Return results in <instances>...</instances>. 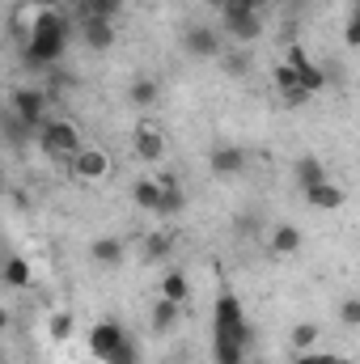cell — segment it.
<instances>
[{"instance_id": "1", "label": "cell", "mask_w": 360, "mask_h": 364, "mask_svg": "<svg viewBox=\"0 0 360 364\" xmlns=\"http://www.w3.org/2000/svg\"><path fill=\"white\" fill-rule=\"evenodd\" d=\"M64 51H68V17L55 13V9L34 13V26L26 34V51H21L26 64L30 68H51V64L64 60Z\"/></svg>"}, {"instance_id": "2", "label": "cell", "mask_w": 360, "mask_h": 364, "mask_svg": "<svg viewBox=\"0 0 360 364\" xmlns=\"http://www.w3.org/2000/svg\"><path fill=\"white\" fill-rule=\"evenodd\" d=\"M212 326H216V339H212V343H238V348H246V352H250V343H255V331H250V322H246V309H242V301H238L229 288H221V296H216Z\"/></svg>"}, {"instance_id": "3", "label": "cell", "mask_w": 360, "mask_h": 364, "mask_svg": "<svg viewBox=\"0 0 360 364\" xmlns=\"http://www.w3.org/2000/svg\"><path fill=\"white\" fill-rule=\"evenodd\" d=\"M38 144H43L47 157H73L85 140H81V132H77L68 119H43V127H38Z\"/></svg>"}, {"instance_id": "4", "label": "cell", "mask_w": 360, "mask_h": 364, "mask_svg": "<svg viewBox=\"0 0 360 364\" xmlns=\"http://www.w3.org/2000/svg\"><path fill=\"white\" fill-rule=\"evenodd\" d=\"M284 64L297 73V85H301L305 93H322V90H327V68H318V64L305 55V47H297V43H292V47H288V55H284Z\"/></svg>"}, {"instance_id": "5", "label": "cell", "mask_w": 360, "mask_h": 364, "mask_svg": "<svg viewBox=\"0 0 360 364\" xmlns=\"http://www.w3.org/2000/svg\"><path fill=\"white\" fill-rule=\"evenodd\" d=\"M13 114L26 127H43V119H47V93L34 90V85H17L13 90Z\"/></svg>"}, {"instance_id": "6", "label": "cell", "mask_w": 360, "mask_h": 364, "mask_svg": "<svg viewBox=\"0 0 360 364\" xmlns=\"http://www.w3.org/2000/svg\"><path fill=\"white\" fill-rule=\"evenodd\" d=\"M68 166H73V174L81 182H102L110 174V157H106L102 149H93V144H81V149L68 157Z\"/></svg>"}, {"instance_id": "7", "label": "cell", "mask_w": 360, "mask_h": 364, "mask_svg": "<svg viewBox=\"0 0 360 364\" xmlns=\"http://www.w3.org/2000/svg\"><path fill=\"white\" fill-rule=\"evenodd\" d=\"M123 339H127V331H123L115 318H102V322H93V326H90V356L106 364V360H110V352H115Z\"/></svg>"}, {"instance_id": "8", "label": "cell", "mask_w": 360, "mask_h": 364, "mask_svg": "<svg viewBox=\"0 0 360 364\" xmlns=\"http://www.w3.org/2000/svg\"><path fill=\"white\" fill-rule=\"evenodd\" d=\"M136 157L149 161V166H157L166 157V136L153 119H140V127H136Z\"/></svg>"}, {"instance_id": "9", "label": "cell", "mask_w": 360, "mask_h": 364, "mask_svg": "<svg viewBox=\"0 0 360 364\" xmlns=\"http://www.w3.org/2000/svg\"><path fill=\"white\" fill-rule=\"evenodd\" d=\"M186 51L199 55V60H216V55L225 51V38H221V30H212V26H191V30H186Z\"/></svg>"}, {"instance_id": "10", "label": "cell", "mask_w": 360, "mask_h": 364, "mask_svg": "<svg viewBox=\"0 0 360 364\" xmlns=\"http://www.w3.org/2000/svg\"><path fill=\"white\" fill-rule=\"evenodd\" d=\"M208 166H212L216 178H233V174L246 170V149H238V144H221V149H212Z\"/></svg>"}, {"instance_id": "11", "label": "cell", "mask_w": 360, "mask_h": 364, "mask_svg": "<svg viewBox=\"0 0 360 364\" xmlns=\"http://www.w3.org/2000/svg\"><path fill=\"white\" fill-rule=\"evenodd\" d=\"M305 199H309V208H322V212H335V208H344L348 203V191L339 186V182H318V186H309L305 191Z\"/></svg>"}, {"instance_id": "12", "label": "cell", "mask_w": 360, "mask_h": 364, "mask_svg": "<svg viewBox=\"0 0 360 364\" xmlns=\"http://www.w3.org/2000/svg\"><path fill=\"white\" fill-rule=\"evenodd\" d=\"M81 34H85V43H90L93 51H110V47H115V38H119L115 21H97V17L81 21Z\"/></svg>"}, {"instance_id": "13", "label": "cell", "mask_w": 360, "mask_h": 364, "mask_svg": "<svg viewBox=\"0 0 360 364\" xmlns=\"http://www.w3.org/2000/svg\"><path fill=\"white\" fill-rule=\"evenodd\" d=\"M297 250H301V229H297V225H275V229H271V255L288 259V255H297Z\"/></svg>"}, {"instance_id": "14", "label": "cell", "mask_w": 360, "mask_h": 364, "mask_svg": "<svg viewBox=\"0 0 360 364\" xmlns=\"http://www.w3.org/2000/svg\"><path fill=\"white\" fill-rule=\"evenodd\" d=\"M127 97H132V106H136V110H153V106H157V97H162V81L140 77V81H132Z\"/></svg>"}, {"instance_id": "15", "label": "cell", "mask_w": 360, "mask_h": 364, "mask_svg": "<svg viewBox=\"0 0 360 364\" xmlns=\"http://www.w3.org/2000/svg\"><path fill=\"white\" fill-rule=\"evenodd\" d=\"M292 182H297L301 191H309V186H318V182H327V166H322L318 157H301V161L292 166Z\"/></svg>"}, {"instance_id": "16", "label": "cell", "mask_w": 360, "mask_h": 364, "mask_svg": "<svg viewBox=\"0 0 360 364\" xmlns=\"http://www.w3.org/2000/svg\"><path fill=\"white\" fill-rule=\"evenodd\" d=\"M90 259L102 263V267H119V263H123V242H119V237H97L90 246Z\"/></svg>"}, {"instance_id": "17", "label": "cell", "mask_w": 360, "mask_h": 364, "mask_svg": "<svg viewBox=\"0 0 360 364\" xmlns=\"http://www.w3.org/2000/svg\"><path fill=\"white\" fill-rule=\"evenodd\" d=\"M0 279H4L9 288H30L34 272H30V263H26L21 255H13V259H4V267H0Z\"/></svg>"}, {"instance_id": "18", "label": "cell", "mask_w": 360, "mask_h": 364, "mask_svg": "<svg viewBox=\"0 0 360 364\" xmlns=\"http://www.w3.org/2000/svg\"><path fill=\"white\" fill-rule=\"evenodd\" d=\"M157 296H166V301H174V305H186L191 301V284H186V275L182 272H166L162 275V292Z\"/></svg>"}, {"instance_id": "19", "label": "cell", "mask_w": 360, "mask_h": 364, "mask_svg": "<svg viewBox=\"0 0 360 364\" xmlns=\"http://www.w3.org/2000/svg\"><path fill=\"white\" fill-rule=\"evenodd\" d=\"M132 199H136V208H144V212H153L157 216V208H162V186L153 178H140L132 186Z\"/></svg>"}, {"instance_id": "20", "label": "cell", "mask_w": 360, "mask_h": 364, "mask_svg": "<svg viewBox=\"0 0 360 364\" xmlns=\"http://www.w3.org/2000/svg\"><path fill=\"white\" fill-rule=\"evenodd\" d=\"M225 34H229L233 43H259V34H263V17H242V21H229V26H225Z\"/></svg>"}, {"instance_id": "21", "label": "cell", "mask_w": 360, "mask_h": 364, "mask_svg": "<svg viewBox=\"0 0 360 364\" xmlns=\"http://www.w3.org/2000/svg\"><path fill=\"white\" fill-rule=\"evenodd\" d=\"M221 17H225V26L229 21H242V17H263V0H225L221 4Z\"/></svg>"}, {"instance_id": "22", "label": "cell", "mask_w": 360, "mask_h": 364, "mask_svg": "<svg viewBox=\"0 0 360 364\" xmlns=\"http://www.w3.org/2000/svg\"><path fill=\"white\" fill-rule=\"evenodd\" d=\"M179 314H182V305L157 296V301H153V331H174V326H179Z\"/></svg>"}, {"instance_id": "23", "label": "cell", "mask_w": 360, "mask_h": 364, "mask_svg": "<svg viewBox=\"0 0 360 364\" xmlns=\"http://www.w3.org/2000/svg\"><path fill=\"white\" fill-rule=\"evenodd\" d=\"M77 13H81V21H90V17H97V21H115L119 4H115V0H77Z\"/></svg>"}, {"instance_id": "24", "label": "cell", "mask_w": 360, "mask_h": 364, "mask_svg": "<svg viewBox=\"0 0 360 364\" xmlns=\"http://www.w3.org/2000/svg\"><path fill=\"white\" fill-rule=\"evenodd\" d=\"M318 335H322V331H318V322H297V326H292V335H288V339H292V352H314Z\"/></svg>"}, {"instance_id": "25", "label": "cell", "mask_w": 360, "mask_h": 364, "mask_svg": "<svg viewBox=\"0 0 360 364\" xmlns=\"http://www.w3.org/2000/svg\"><path fill=\"white\" fill-rule=\"evenodd\" d=\"M73 326H77V322H73V314H68V309L51 314V322H47V331H51V339H55V343H64V339L73 335Z\"/></svg>"}, {"instance_id": "26", "label": "cell", "mask_w": 360, "mask_h": 364, "mask_svg": "<svg viewBox=\"0 0 360 364\" xmlns=\"http://www.w3.org/2000/svg\"><path fill=\"white\" fill-rule=\"evenodd\" d=\"M182 208H186V195H182V186L162 191V208H157V216H179Z\"/></svg>"}, {"instance_id": "27", "label": "cell", "mask_w": 360, "mask_h": 364, "mask_svg": "<svg viewBox=\"0 0 360 364\" xmlns=\"http://www.w3.org/2000/svg\"><path fill=\"white\" fill-rule=\"evenodd\" d=\"M221 60H225V73H233V77H246V68H250V55L246 51H221Z\"/></svg>"}, {"instance_id": "28", "label": "cell", "mask_w": 360, "mask_h": 364, "mask_svg": "<svg viewBox=\"0 0 360 364\" xmlns=\"http://www.w3.org/2000/svg\"><path fill=\"white\" fill-rule=\"evenodd\" d=\"M106 364H140V352H136V339L127 335V339H123V343H119V348L110 352V360H106Z\"/></svg>"}, {"instance_id": "29", "label": "cell", "mask_w": 360, "mask_h": 364, "mask_svg": "<svg viewBox=\"0 0 360 364\" xmlns=\"http://www.w3.org/2000/svg\"><path fill=\"white\" fill-rule=\"evenodd\" d=\"M144 255H149V259H166V255H170V237H166V233L144 237Z\"/></svg>"}, {"instance_id": "30", "label": "cell", "mask_w": 360, "mask_h": 364, "mask_svg": "<svg viewBox=\"0 0 360 364\" xmlns=\"http://www.w3.org/2000/svg\"><path fill=\"white\" fill-rule=\"evenodd\" d=\"M339 322H344L348 331H356V326H360V301H356V296H348V301L339 305Z\"/></svg>"}, {"instance_id": "31", "label": "cell", "mask_w": 360, "mask_h": 364, "mask_svg": "<svg viewBox=\"0 0 360 364\" xmlns=\"http://www.w3.org/2000/svg\"><path fill=\"white\" fill-rule=\"evenodd\" d=\"M275 90H280V93L297 90V73H292L288 64H280V68H275Z\"/></svg>"}, {"instance_id": "32", "label": "cell", "mask_w": 360, "mask_h": 364, "mask_svg": "<svg viewBox=\"0 0 360 364\" xmlns=\"http://www.w3.org/2000/svg\"><path fill=\"white\" fill-rule=\"evenodd\" d=\"M280 97H284V106H305V102H309V97H314V93H305V90H301V85H297V90L280 93Z\"/></svg>"}, {"instance_id": "33", "label": "cell", "mask_w": 360, "mask_h": 364, "mask_svg": "<svg viewBox=\"0 0 360 364\" xmlns=\"http://www.w3.org/2000/svg\"><path fill=\"white\" fill-rule=\"evenodd\" d=\"M327 360V352H297L292 356V364H322Z\"/></svg>"}, {"instance_id": "34", "label": "cell", "mask_w": 360, "mask_h": 364, "mask_svg": "<svg viewBox=\"0 0 360 364\" xmlns=\"http://www.w3.org/2000/svg\"><path fill=\"white\" fill-rule=\"evenodd\" d=\"M344 43H348V47H356V43H360V21H356V17L348 21V30H344Z\"/></svg>"}, {"instance_id": "35", "label": "cell", "mask_w": 360, "mask_h": 364, "mask_svg": "<svg viewBox=\"0 0 360 364\" xmlns=\"http://www.w3.org/2000/svg\"><path fill=\"white\" fill-rule=\"evenodd\" d=\"M322 364H352V360H348V356H335V352H327V360H322Z\"/></svg>"}, {"instance_id": "36", "label": "cell", "mask_w": 360, "mask_h": 364, "mask_svg": "<svg viewBox=\"0 0 360 364\" xmlns=\"http://www.w3.org/2000/svg\"><path fill=\"white\" fill-rule=\"evenodd\" d=\"M4 326H9V309H0V331H4Z\"/></svg>"}, {"instance_id": "37", "label": "cell", "mask_w": 360, "mask_h": 364, "mask_svg": "<svg viewBox=\"0 0 360 364\" xmlns=\"http://www.w3.org/2000/svg\"><path fill=\"white\" fill-rule=\"evenodd\" d=\"M203 4H208V9H216V13H221V4H225V0H203Z\"/></svg>"}, {"instance_id": "38", "label": "cell", "mask_w": 360, "mask_h": 364, "mask_svg": "<svg viewBox=\"0 0 360 364\" xmlns=\"http://www.w3.org/2000/svg\"><path fill=\"white\" fill-rule=\"evenodd\" d=\"M0 195H4V170H0Z\"/></svg>"}, {"instance_id": "39", "label": "cell", "mask_w": 360, "mask_h": 364, "mask_svg": "<svg viewBox=\"0 0 360 364\" xmlns=\"http://www.w3.org/2000/svg\"><path fill=\"white\" fill-rule=\"evenodd\" d=\"M242 364H259V360H255V356H246V360H242Z\"/></svg>"}, {"instance_id": "40", "label": "cell", "mask_w": 360, "mask_h": 364, "mask_svg": "<svg viewBox=\"0 0 360 364\" xmlns=\"http://www.w3.org/2000/svg\"><path fill=\"white\" fill-rule=\"evenodd\" d=\"M115 4H119V9H123V4H127V0H115Z\"/></svg>"}]
</instances>
